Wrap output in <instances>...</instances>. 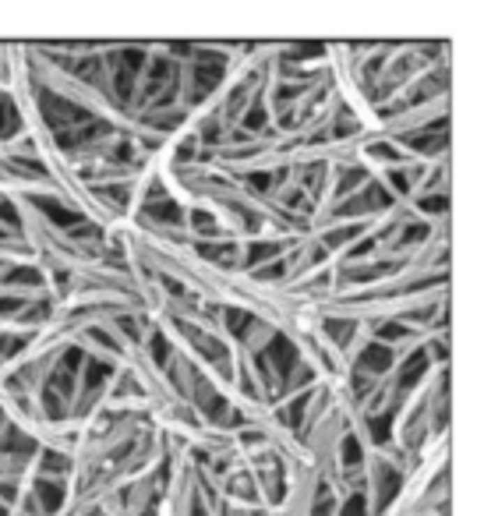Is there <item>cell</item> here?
<instances>
[{
  "instance_id": "6da1fadb",
  "label": "cell",
  "mask_w": 484,
  "mask_h": 516,
  "mask_svg": "<svg viewBox=\"0 0 484 516\" xmlns=\"http://www.w3.org/2000/svg\"><path fill=\"white\" fill-rule=\"evenodd\" d=\"M368 364H379V371H386V364H389V354L382 351V347H375V351H368V357H364Z\"/></svg>"
}]
</instances>
